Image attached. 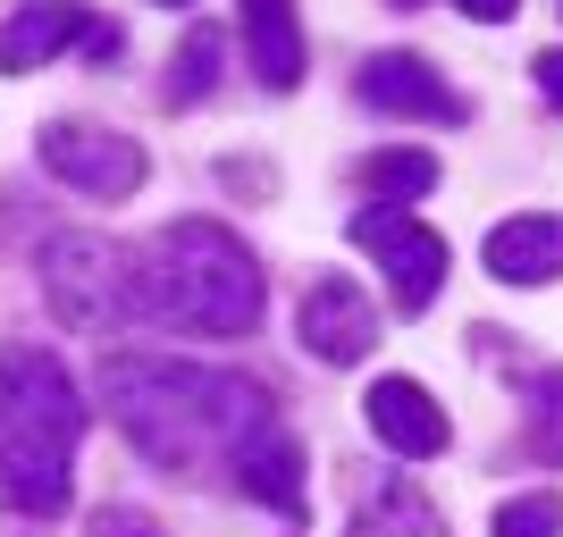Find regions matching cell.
<instances>
[{"mask_svg":"<svg viewBox=\"0 0 563 537\" xmlns=\"http://www.w3.org/2000/svg\"><path fill=\"white\" fill-rule=\"evenodd\" d=\"M454 9H463V18H479V25H505L521 0H454Z\"/></svg>","mask_w":563,"mask_h":537,"instance_id":"44dd1931","label":"cell"},{"mask_svg":"<svg viewBox=\"0 0 563 537\" xmlns=\"http://www.w3.org/2000/svg\"><path fill=\"white\" fill-rule=\"evenodd\" d=\"M235 34H244V59L269 93H295L303 85V18L295 0H235Z\"/></svg>","mask_w":563,"mask_h":537,"instance_id":"8fae6325","label":"cell"},{"mask_svg":"<svg viewBox=\"0 0 563 537\" xmlns=\"http://www.w3.org/2000/svg\"><path fill=\"white\" fill-rule=\"evenodd\" d=\"M43 294L68 327L110 336V327L135 320V253H118L101 235H51L43 244Z\"/></svg>","mask_w":563,"mask_h":537,"instance_id":"277c9868","label":"cell"},{"mask_svg":"<svg viewBox=\"0 0 563 537\" xmlns=\"http://www.w3.org/2000/svg\"><path fill=\"white\" fill-rule=\"evenodd\" d=\"M488 278L496 286H555L563 278V211H521L488 227Z\"/></svg>","mask_w":563,"mask_h":537,"instance_id":"7c38bea8","label":"cell"},{"mask_svg":"<svg viewBox=\"0 0 563 537\" xmlns=\"http://www.w3.org/2000/svg\"><path fill=\"white\" fill-rule=\"evenodd\" d=\"M353 93L371 101V110H387V118H429V126H438V118H446V126H463V118H471V101L454 93L438 68H429L421 51H371V59H362V76H353Z\"/></svg>","mask_w":563,"mask_h":537,"instance_id":"ba28073f","label":"cell"},{"mask_svg":"<svg viewBox=\"0 0 563 537\" xmlns=\"http://www.w3.org/2000/svg\"><path fill=\"white\" fill-rule=\"evenodd\" d=\"M362 412H371V437L387 445V454H404V462H429V454H446V437H454V421L438 412V395H429L421 378H371Z\"/></svg>","mask_w":563,"mask_h":537,"instance_id":"30bf717a","label":"cell"},{"mask_svg":"<svg viewBox=\"0 0 563 537\" xmlns=\"http://www.w3.org/2000/svg\"><path fill=\"white\" fill-rule=\"evenodd\" d=\"M85 51V59H118V25H101V18H85L76 0H34V9H18V18L0 25V76H34V68H51L59 51Z\"/></svg>","mask_w":563,"mask_h":537,"instance_id":"52a82bcc","label":"cell"},{"mask_svg":"<svg viewBox=\"0 0 563 537\" xmlns=\"http://www.w3.org/2000/svg\"><path fill=\"white\" fill-rule=\"evenodd\" d=\"M135 320L177 327V336H253L261 260L219 219H177L135 253Z\"/></svg>","mask_w":563,"mask_h":537,"instance_id":"3957f363","label":"cell"},{"mask_svg":"<svg viewBox=\"0 0 563 537\" xmlns=\"http://www.w3.org/2000/svg\"><path fill=\"white\" fill-rule=\"evenodd\" d=\"M43 168L85 202H126L143 193V143L118 126H85V118H51L43 126Z\"/></svg>","mask_w":563,"mask_h":537,"instance_id":"8992f818","label":"cell"},{"mask_svg":"<svg viewBox=\"0 0 563 537\" xmlns=\"http://www.w3.org/2000/svg\"><path fill=\"white\" fill-rule=\"evenodd\" d=\"M93 537H161L143 513H126V504H110V513H93Z\"/></svg>","mask_w":563,"mask_h":537,"instance_id":"d6986e66","label":"cell"},{"mask_svg":"<svg viewBox=\"0 0 563 537\" xmlns=\"http://www.w3.org/2000/svg\"><path fill=\"white\" fill-rule=\"evenodd\" d=\"M295 336H303V353H320L329 370H345V361H362V353L378 345V320H371V294L353 278H311L303 303H295Z\"/></svg>","mask_w":563,"mask_h":537,"instance_id":"9c48e42d","label":"cell"},{"mask_svg":"<svg viewBox=\"0 0 563 537\" xmlns=\"http://www.w3.org/2000/svg\"><path fill=\"white\" fill-rule=\"evenodd\" d=\"M530 68H539V93H547V101H555V110H563V51H539Z\"/></svg>","mask_w":563,"mask_h":537,"instance_id":"ffe728a7","label":"cell"},{"mask_svg":"<svg viewBox=\"0 0 563 537\" xmlns=\"http://www.w3.org/2000/svg\"><path fill=\"white\" fill-rule=\"evenodd\" d=\"M101 412L126 428L143 462L177 470V479H228V488H235V462L286 421L261 378L168 361V353H110L101 361Z\"/></svg>","mask_w":563,"mask_h":537,"instance_id":"6da1fadb","label":"cell"},{"mask_svg":"<svg viewBox=\"0 0 563 537\" xmlns=\"http://www.w3.org/2000/svg\"><path fill=\"white\" fill-rule=\"evenodd\" d=\"M219 59H228V34H219V25H194L186 51H177V68H168V85H161V101L168 110H194V101L219 85Z\"/></svg>","mask_w":563,"mask_h":537,"instance_id":"2e32d148","label":"cell"},{"mask_svg":"<svg viewBox=\"0 0 563 537\" xmlns=\"http://www.w3.org/2000/svg\"><path fill=\"white\" fill-rule=\"evenodd\" d=\"M396 9H421V0H396Z\"/></svg>","mask_w":563,"mask_h":537,"instance_id":"7402d4cb","label":"cell"},{"mask_svg":"<svg viewBox=\"0 0 563 537\" xmlns=\"http://www.w3.org/2000/svg\"><path fill=\"white\" fill-rule=\"evenodd\" d=\"M345 537H446V521H438V504H429L412 479H387L378 495L353 504V529Z\"/></svg>","mask_w":563,"mask_h":537,"instance_id":"5bb4252c","label":"cell"},{"mask_svg":"<svg viewBox=\"0 0 563 537\" xmlns=\"http://www.w3.org/2000/svg\"><path fill=\"white\" fill-rule=\"evenodd\" d=\"M353 186L371 202H421V193H438V152H371L353 168Z\"/></svg>","mask_w":563,"mask_h":537,"instance_id":"9a60e30c","label":"cell"},{"mask_svg":"<svg viewBox=\"0 0 563 537\" xmlns=\"http://www.w3.org/2000/svg\"><path fill=\"white\" fill-rule=\"evenodd\" d=\"M496 537H563V495L555 488L505 495V504H496Z\"/></svg>","mask_w":563,"mask_h":537,"instance_id":"ac0fdd59","label":"cell"},{"mask_svg":"<svg viewBox=\"0 0 563 537\" xmlns=\"http://www.w3.org/2000/svg\"><path fill=\"white\" fill-rule=\"evenodd\" d=\"M93 403L76 395L51 345H0V504L25 521H59L76 495V437Z\"/></svg>","mask_w":563,"mask_h":537,"instance_id":"7a4b0ae2","label":"cell"},{"mask_svg":"<svg viewBox=\"0 0 563 537\" xmlns=\"http://www.w3.org/2000/svg\"><path fill=\"white\" fill-rule=\"evenodd\" d=\"M168 9H186V0H168Z\"/></svg>","mask_w":563,"mask_h":537,"instance_id":"603a6c76","label":"cell"},{"mask_svg":"<svg viewBox=\"0 0 563 537\" xmlns=\"http://www.w3.org/2000/svg\"><path fill=\"white\" fill-rule=\"evenodd\" d=\"M345 235L387 269V294H396L404 320L438 303V286H446V235H438V227H421V219L396 211V202H371V211L345 219Z\"/></svg>","mask_w":563,"mask_h":537,"instance_id":"5b68a950","label":"cell"},{"mask_svg":"<svg viewBox=\"0 0 563 537\" xmlns=\"http://www.w3.org/2000/svg\"><path fill=\"white\" fill-rule=\"evenodd\" d=\"M521 454H530V462H563V370L530 378V428H521Z\"/></svg>","mask_w":563,"mask_h":537,"instance_id":"e0dca14e","label":"cell"},{"mask_svg":"<svg viewBox=\"0 0 563 537\" xmlns=\"http://www.w3.org/2000/svg\"><path fill=\"white\" fill-rule=\"evenodd\" d=\"M235 495H253V504H269V513H303V437H295L286 421L235 462Z\"/></svg>","mask_w":563,"mask_h":537,"instance_id":"4fadbf2b","label":"cell"}]
</instances>
